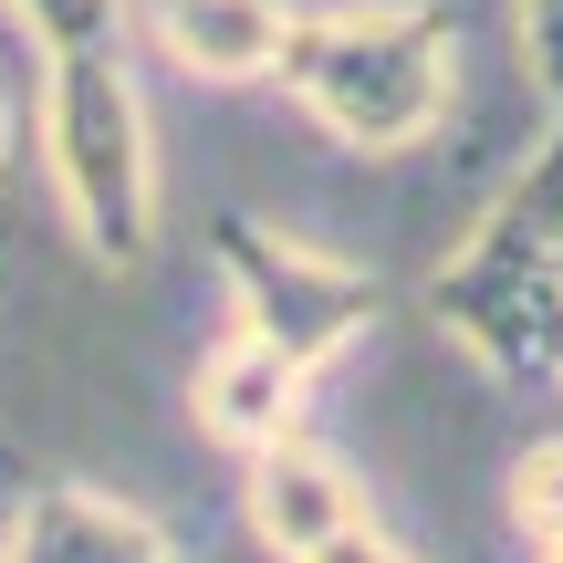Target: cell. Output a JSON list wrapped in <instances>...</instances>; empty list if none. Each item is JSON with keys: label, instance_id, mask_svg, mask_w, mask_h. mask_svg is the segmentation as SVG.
I'll return each mask as SVG.
<instances>
[{"label": "cell", "instance_id": "cell-1", "mask_svg": "<svg viewBox=\"0 0 563 563\" xmlns=\"http://www.w3.org/2000/svg\"><path fill=\"white\" fill-rule=\"evenodd\" d=\"M272 84L334 146L397 157V146H418V136L449 125V95H460V32H449L439 0L292 11V42H282V74Z\"/></svg>", "mask_w": 563, "mask_h": 563}, {"label": "cell", "instance_id": "cell-2", "mask_svg": "<svg viewBox=\"0 0 563 563\" xmlns=\"http://www.w3.org/2000/svg\"><path fill=\"white\" fill-rule=\"evenodd\" d=\"M428 313L501 386H563V115L501 188V209L470 230V251L439 262Z\"/></svg>", "mask_w": 563, "mask_h": 563}, {"label": "cell", "instance_id": "cell-3", "mask_svg": "<svg viewBox=\"0 0 563 563\" xmlns=\"http://www.w3.org/2000/svg\"><path fill=\"white\" fill-rule=\"evenodd\" d=\"M42 157H53L74 241L104 272H136L157 251V167H146V104L125 74V42L42 53Z\"/></svg>", "mask_w": 563, "mask_h": 563}, {"label": "cell", "instance_id": "cell-4", "mask_svg": "<svg viewBox=\"0 0 563 563\" xmlns=\"http://www.w3.org/2000/svg\"><path fill=\"white\" fill-rule=\"evenodd\" d=\"M209 251H220V282H230V323L272 334L302 376L376 323V282L323 262V251H302V241H282V230H262V220H220Z\"/></svg>", "mask_w": 563, "mask_h": 563}, {"label": "cell", "instance_id": "cell-5", "mask_svg": "<svg viewBox=\"0 0 563 563\" xmlns=\"http://www.w3.org/2000/svg\"><path fill=\"white\" fill-rule=\"evenodd\" d=\"M125 42H146L188 84H272L292 11L282 0H125Z\"/></svg>", "mask_w": 563, "mask_h": 563}, {"label": "cell", "instance_id": "cell-6", "mask_svg": "<svg viewBox=\"0 0 563 563\" xmlns=\"http://www.w3.org/2000/svg\"><path fill=\"white\" fill-rule=\"evenodd\" d=\"M0 563H178L167 522L84 481H21L0 511Z\"/></svg>", "mask_w": 563, "mask_h": 563}, {"label": "cell", "instance_id": "cell-7", "mask_svg": "<svg viewBox=\"0 0 563 563\" xmlns=\"http://www.w3.org/2000/svg\"><path fill=\"white\" fill-rule=\"evenodd\" d=\"M241 501H251V532L292 563V553H313L334 522H355V481H344V460L323 439H302V418L292 428H272L262 449H241Z\"/></svg>", "mask_w": 563, "mask_h": 563}, {"label": "cell", "instance_id": "cell-8", "mask_svg": "<svg viewBox=\"0 0 563 563\" xmlns=\"http://www.w3.org/2000/svg\"><path fill=\"white\" fill-rule=\"evenodd\" d=\"M188 407H199V428L220 449H262L272 428L302 418V365L282 355L272 334H251V323H230L220 344H209L199 386H188Z\"/></svg>", "mask_w": 563, "mask_h": 563}, {"label": "cell", "instance_id": "cell-9", "mask_svg": "<svg viewBox=\"0 0 563 563\" xmlns=\"http://www.w3.org/2000/svg\"><path fill=\"white\" fill-rule=\"evenodd\" d=\"M42 146V42H11V21H0V188L32 167Z\"/></svg>", "mask_w": 563, "mask_h": 563}, {"label": "cell", "instance_id": "cell-10", "mask_svg": "<svg viewBox=\"0 0 563 563\" xmlns=\"http://www.w3.org/2000/svg\"><path fill=\"white\" fill-rule=\"evenodd\" d=\"M511 522H522L532 553L563 543V439H543V449H522V460H511Z\"/></svg>", "mask_w": 563, "mask_h": 563}, {"label": "cell", "instance_id": "cell-11", "mask_svg": "<svg viewBox=\"0 0 563 563\" xmlns=\"http://www.w3.org/2000/svg\"><path fill=\"white\" fill-rule=\"evenodd\" d=\"M522 74L543 84V104L563 115V0H522Z\"/></svg>", "mask_w": 563, "mask_h": 563}, {"label": "cell", "instance_id": "cell-12", "mask_svg": "<svg viewBox=\"0 0 563 563\" xmlns=\"http://www.w3.org/2000/svg\"><path fill=\"white\" fill-rule=\"evenodd\" d=\"M292 563H418V553H407L397 532H376V511H355V522H334L313 553H292Z\"/></svg>", "mask_w": 563, "mask_h": 563}, {"label": "cell", "instance_id": "cell-13", "mask_svg": "<svg viewBox=\"0 0 563 563\" xmlns=\"http://www.w3.org/2000/svg\"><path fill=\"white\" fill-rule=\"evenodd\" d=\"M532 563H563V543H543V553H532Z\"/></svg>", "mask_w": 563, "mask_h": 563}]
</instances>
